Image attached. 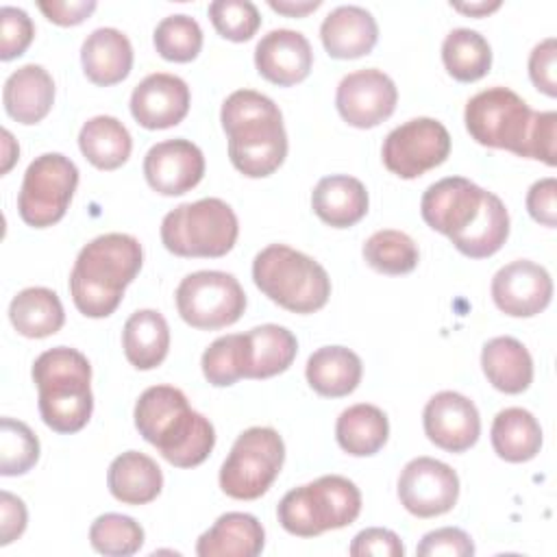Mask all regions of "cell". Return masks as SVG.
<instances>
[{"label":"cell","instance_id":"f35d334b","mask_svg":"<svg viewBox=\"0 0 557 557\" xmlns=\"http://www.w3.org/2000/svg\"><path fill=\"white\" fill-rule=\"evenodd\" d=\"M152 41L165 61L187 63L194 61L202 48V28L191 15H168L157 24Z\"/></svg>","mask_w":557,"mask_h":557},{"label":"cell","instance_id":"7bdbcfd3","mask_svg":"<svg viewBox=\"0 0 557 557\" xmlns=\"http://www.w3.org/2000/svg\"><path fill=\"white\" fill-rule=\"evenodd\" d=\"M416 553L420 557H433V555H446V557H468L474 553V544L470 535L457 527H442L435 531H429Z\"/></svg>","mask_w":557,"mask_h":557},{"label":"cell","instance_id":"52a82bcc","mask_svg":"<svg viewBox=\"0 0 557 557\" xmlns=\"http://www.w3.org/2000/svg\"><path fill=\"white\" fill-rule=\"evenodd\" d=\"M255 285L292 313H313L331 296L326 270L309 255L285 244H270L252 261Z\"/></svg>","mask_w":557,"mask_h":557},{"label":"cell","instance_id":"5bb4252c","mask_svg":"<svg viewBox=\"0 0 557 557\" xmlns=\"http://www.w3.org/2000/svg\"><path fill=\"white\" fill-rule=\"evenodd\" d=\"M459 496L457 472L433 457H416L400 470V505L418 518H435L450 511Z\"/></svg>","mask_w":557,"mask_h":557},{"label":"cell","instance_id":"ac0fdd59","mask_svg":"<svg viewBox=\"0 0 557 557\" xmlns=\"http://www.w3.org/2000/svg\"><path fill=\"white\" fill-rule=\"evenodd\" d=\"M148 185L163 196H181L194 189L205 176V154L189 139H165L144 157Z\"/></svg>","mask_w":557,"mask_h":557},{"label":"cell","instance_id":"f6af8a7d","mask_svg":"<svg viewBox=\"0 0 557 557\" xmlns=\"http://www.w3.org/2000/svg\"><path fill=\"white\" fill-rule=\"evenodd\" d=\"M348 553L352 557H366V555L403 557L405 555V546H403L400 537L394 531L381 529V527H370V529L359 531L352 537V544H350Z\"/></svg>","mask_w":557,"mask_h":557},{"label":"cell","instance_id":"44dd1931","mask_svg":"<svg viewBox=\"0 0 557 557\" xmlns=\"http://www.w3.org/2000/svg\"><path fill=\"white\" fill-rule=\"evenodd\" d=\"M320 37L324 50L333 59H357L374 48L379 26L372 13L363 7L342 4L322 20Z\"/></svg>","mask_w":557,"mask_h":557},{"label":"cell","instance_id":"f546056e","mask_svg":"<svg viewBox=\"0 0 557 557\" xmlns=\"http://www.w3.org/2000/svg\"><path fill=\"white\" fill-rule=\"evenodd\" d=\"M246 335V379H270L285 372L298 352L294 333L278 324H261Z\"/></svg>","mask_w":557,"mask_h":557},{"label":"cell","instance_id":"4316f807","mask_svg":"<svg viewBox=\"0 0 557 557\" xmlns=\"http://www.w3.org/2000/svg\"><path fill=\"white\" fill-rule=\"evenodd\" d=\"M307 383L326 398H342L357 389L363 366L357 352L346 346H322L307 359Z\"/></svg>","mask_w":557,"mask_h":557},{"label":"cell","instance_id":"1f68e13d","mask_svg":"<svg viewBox=\"0 0 557 557\" xmlns=\"http://www.w3.org/2000/svg\"><path fill=\"white\" fill-rule=\"evenodd\" d=\"M389 435V422L376 405L359 403L344 409L335 422V437L342 450L352 457L376 455Z\"/></svg>","mask_w":557,"mask_h":557},{"label":"cell","instance_id":"7a4b0ae2","mask_svg":"<svg viewBox=\"0 0 557 557\" xmlns=\"http://www.w3.org/2000/svg\"><path fill=\"white\" fill-rule=\"evenodd\" d=\"M470 137L490 148H503L518 157L557 163V113L533 111L509 87H490L472 96L463 111Z\"/></svg>","mask_w":557,"mask_h":557},{"label":"cell","instance_id":"8d00e7d4","mask_svg":"<svg viewBox=\"0 0 557 557\" xmlns=\"http://www.w3.org/2000/svg\"><path fill=\"white\" fill-rule=\"evenodd\" d=\"M89 544L109 557H131L144 546V529L131 516L102 513L89 527Z\"/></svg>","mask_w":557,"mask_h":557},{"label":"cell","instance_id":"7402d4cb","mask_svg":"<svg viewBox=\"0 0 557 557\" xmlns=\"http://www.w3.org/2000/svg\"><path fill=\"white\" fill-rule=\"evenodd\" d=\"M2 102L9 113L20 124L41 122L54 102V81L46 67L37 63H26L17 67L4 81Z\"/></svg>","mask_w":557,"mask_h":557},{"label":"cell","instance_id":"3957f363","mask_svg":"<svg viewBox=\"0 0 557 557\" xmlns=\"http://www.w3.org/2000/svg\"><path fill=\"white\" fill-rule=\"evenodd\" d=\"M135 426L176 468L200 466L215 446L213 424L172 385H152L135 403Z\"/></svg>","mask_w":557,"mask_h":557},{"label":"cell","instance_id":"681fc988","mask_svg":"<svg viewBox=\"0 0 557 557\" xmlns=\"http://www.w3.org/2000/svg\"><path fill=\"white\" fill-rule=\"evenodd\" d=\"M270 9L283 13V15H289V17H302L311 11H315L322 2L320 0H302V2H294V0H270L268 2Z\"/></svg>","mask_w":557,"mask_h":557},{"label":"cell","instance_id":"836d02e7","mask_svg":"<svg viewBox=\"0 0 557 557\" xmlns=\"http://www.w3.org/2000/svg\"><path fill=\"white\" fill-rule=\"evenodd\" d=\"M78 146L85 159L98 170H115L128 161L133 139L128 128L113 115L87 120L78 133Z\"/></svg>","mask_w":557,"mask_h":557},{"label":"cell","instance_id":"e0dca14e","mask_svg":"<svg viewBox=\"0 0 557 557\" xmlns=\"http://www.w3.org/2000/svg\"><path fill=\"white\" fill-rule=\"evenodd\" d=\"M422 424L426 437L448 453L468 450L481 435V418L474 403L450 389L437 392L429 398Z\"/></svg>","mask_w":557,"mask_h":557},{"label":"cell","instance_id":"ba28073f","mask_svg":"<svg viewBox=\"0 0 557 557\" xmlns=\"http://www.w3.org/2000/svg\"><path fill=\"white\" fill-rule=\"evenodd\" d=\"M359 511V487L339 474H324L289 490L276 507L281 527L298 537H315L329 529L348 527L357 520Z\"/></svg>","mask_w":557,"mask_h":557},{"label":"cell","instance_id":"4dcf8cb0","mask_svg":"<svg viewBox=\"0 0 557 557\" xmlns=\"http://www.w3.org/2000/svg\"><path fill=\"white\" fill-rule=\"evenodd\" d=\"M9 320L20 335L41 339L61 331L65 313L57 292L48 287H26L13 296Z\"/></svg>","mask_w":557,"mask_h":557},{"label":"cell","instance_id":"d6a6232c","mask_svg":"<svg viewBox=\"0 0 557 557\" xmlns=\"http://www.w3.org/2000/svg\"><path fill=\"white\" fill-rule=\"evenodd\" d=\"M492 446L496 455L511 463L533 459L542 448V429L535 416L522 407H507L492 422Z\"/></svg>","mask_w":557,"mask_h":557},{"label":"cell","instance_id":"d590c367","mask_svg":"<svg viewBox=\"0 0 557 557\" xmlns=\"http://www.w3.org/2000/svg\"><path fill=\"white\" fill-rule=\"evenodd\" d=\"M366 263L381 274H407L418 265L420 252L416 242L396 228L372 233L363 244Z\"/></svg>","mask_w":557,"mask_h":557},{"label":"cell","instance_id":"74e56055","mask_svg":"<svg viewBox=\"0 0 557 557\" xmlns=\"http://www.w3.org/2000/svg\"><path fill=\"white\" fill-rule=\"evenodd\" d=\"M202 374L215 387H228L239 379H246V335L231 333L218 337L202 352Z\"/></svg>","mask_w":557,"mask_h":557},{"label":"cell","instance_id":"f1b7e54d","mask_svg":"<svg viewBox=\"0 0 557 557\" xmlns=\"http://www.w3.org/2000/svg\"><path fill=\"white\" fill-rule=\"evenodd\" d=\"M122 348L131 366L152 370L163 363L170 350V326L154 309L135 311L122 329Z\"/></svg>","mask_w":557,"mask_h":557},{"label":"cell","instance_id":"83f0119b","mask_svg":"<svg viewBox=\"0 0 557 557\" xmlns=\"http://www.w3.org/2000/svg\"><path fill=\"white\" fill-rule=\"evenodd\" d=\"M481 368L487 381L505 394H520L533 381V359L516 337L500 335L485 342Z\"/></svg>","mask_w":557,"mask_h":557},{"label":"cell","instance_id":"ffe728a7","mask_svg":"<svg viewBox=\"0 0 557 557\" xmlns=\"http://www.w3.org/2000/svg\"><path fill=\"white\" fill-rule=\"evenodd\" d=\"M255 65L265 81L278 87L296 85L311 72V44L298 30L274 28L259 39L255 48Z\"/></svg>","mask_w":557,"mask_h":557},{"label":"cell","instance_id":"ab89813d","mask_svg":"<svg viewBox=\"0 0 557 557\" xmlns=\"http://www.w3.org/2000/svg\"><path fill=\"white\" fill-rule=\"evenodd\" d=\"M39 459V440L22 420H0V474H26Z\"/></svg>","mask_w":557,"mask_h":557},{"label":"cell","instance_id":"cb8c5ba5","mask_svg":"<svg viewBox=\"0 0 557 557\" xmlns=\"http://www.w3.org/2000/svg\"><path fill=\"white\" fill-rule=\"evenodd\" d=\"M265 531L261 522L244 511L222 513L196 542L200 557H257L263 550Z\"/></svg>","mask_w":557,"mask_h":557},{"label":"cell","instance_id":"603a6c76","mask_svg":"<svg viewBox=\"0 0 557 557\" xmlns=\"http://www.w3.org/2000/svg\"><path fill=\"white\" fill-rule=\"evenodd\" d=\"M85 76L100 87L122 83L133 67V46L128 37L111 26L96 28L87 35L81 48Z\"/></svg>","mask_w":557,"mask_h":557},{"label":"cell","instance_id":"277c9868","mask_svg":"<svg viewBox=\"0 0 557 557\" xmlns=\"http://www.w3.org/2000/svg\"><path fill=\"white\" fill-rule=\"evenodd\" d=\"M220 122L228 137V159L244 176L263 178L283 165L287 133L272 98L237 89L222 102Z\"/></svg>","mask_w":557,"mask_h":557},{"label":"cell","instance_id":"7dc6e473","mask_svg":"<svg viewBox=\"0 0 557 557\" xmlns=\"http://www.w3.org/2000/svg\"><path fill=\"white\" fill-rule=\"evenodd\" d=\"M28 522L26 505L15 494L2 490L0 492V544L7 546L17 540Z\"/></svg>","mask_w":557,"mask_h":557},{"label":"cell","instance_id":"7c38bea8","mask_svg":"<svg viewBox=\"0 0 557 557\" xmlns=\"http://www.w3.org/2000/svg\"><path fill=\"white\" fill-rule=\"evenodd\" d=\"M178 315L194 329L215 331L235 324L246 309V294L239 281L220 270L187 274L176 287Z\"/></svg>","mask_w":557,"mask_h":557},{"label":"cell","instance_id":"ee69618b","mask_svg":"<svg viewBox=\"0 0 557 557\" xmlns=\"http://www.w3.org/2000/svg\"><path fill=\"white\" fill-rule=\"evenodd\" d=\"M529 76L542 94H546L550 98L557 96V41H555V37H546L531 50Z\"/></svg>","mask_w":557,"mask_h":557},{"label":"cell","instance_id":"8fae6325","mask_svg":"<svg viewBox=\"0 0 557 557\" xmlns=\"http://www.w3.org/2000/svg\"><path fill=\"white\" fill-rule=\"evenodd\" d=\"M78 168L61 152H46L35 157L24 172L17 194L20 218L33 228L57 224L76 191Z\"/></svg>","mask_w":557,"mask_h":557},{"label":"cell","instance_id":"60d3db41","mask_svg":"<svg viewBox=\"0 0 557 557\" xmlns=\"http://www.w3.org/2000/svg\"><path fill=\"white\" fill-rule=\"evenodd\" d=\"M209 20L231 41H248L261 26L259 9L250 0H213L209 4Z\"/></svg>","mask_w":557,"mask_h":557},{"label":"cell","instance_id":"f907efd6","mask_svg":"<svg viewBox=\"0 0 557 557\" xmlns=\"http://www.w3.org/2000/svg\"><path fill=\"white\" fill-rule=\"evenodd\" d=\"M17 154H20V148H17L13 135L7 128H2V168H0L2 174H7L11 170Z\"/></svg>","mask_w":557,"mask_h":557},{"label":"cell","instance_id":"4fadbf2b","mask_svg":"<svg viewBox=\"0 0 557 557\" xmlns=\"http://www.w3.org/2000/svg\"><path fill=\"white\" fill-rule=\"evenodd\" d=\"M450 154V135L446 126L433 117H413L383 141L381 157L385 168L400 178H418L442 165Z\"/></svg>","mask_w":557,"mask_h":557},{"label":"cell","instance_id":"2e32d148","mask_svg":"<svg viewBox=\"0 0 557 557\" xmlns=\"http://www.w3.org/2000/svg\"><path fill=\"white\" fill-rule=\"evenodd\" d=\"M492 298L503 313L531 318L548 307L553 298V278L540 263L518 259L494 274Z\"/></svg>","mask_w":557,"mask_h":557},{"label":"cell","instance_id":"b9f144b4","mask_svg":"<svg viewBox=\"0 0 557 557\" xmlns=\"http://www.w3.org/2000/svg\"><path fill=\"white\" fill-rule=\"evenodd\" d=\"M35 37L33 20L24 9L2 7L0 9V59L11 61L26 52Z\"/></svg>","mask_w":557,"mask_h":557},{"label":"cell","instance_id":"5b68a950","mask_svg":"<svg viewBox=\"0 0 557 557\" xmlns=\"http://www.w3.org/2000/svg\"><path fill=\"white\" fill-rule=\"evenodd\" d=\"M144 263L141 244L126 233H104L85 244L70 272V294L87 318L111 315Z\"/></svg>","mask_w":557,"mask_h":557},{"label":"cell","instance_id":"8992f818","mask_svg":"<svg viewBox=\"0 0 557 557\" xmlns=\"http://www.w3.org/2000/svg\"><path fill=\"white\" fill-rule=\"evenodd\" d=\"M30 374L46 426L57 433H76L89 422L94 411L91 366L83 352L67 346L50 348L35 359Z\"/></svg>","mask_w":557,"mask_h":557},{"label":"cell","instance_id":"e575fe53","mask_svg":"<svg viewBox=\"0 0 557 557\" xmlns=\"http://www.w3.org/2000/svg\"><path fill=\"white\" fill-rule=\"evenodd\" d=\"M446 72L461 83L483 78L492 67V48L487 39L472 28H453L442 44Z\"/></svg>","mask_w":557,"mask_h":557},{"label":"cell","instance_id":"d4e9b609","mask_svg":"<svg viewBox=\"0 0 557 557\" xmlns=\"http://www.w3.org/2000/svg\"><path fill=\"white\" fill-rule=\"evenodd\" d=\"M366 185L348 174H331L318 181L311 191L313 213L333 228H348L368 213Z\"/></svg>","mask_w":557,"mask_h":557},{"label":"cell","instance_id":"c3c4849f","mask_svg":"<svg viewBox=\"0 0 557 557\" xmlns=\"http://www.w3.org/2000/svg\"><path fill=\"white\" fill-rule=\"evenodd\" d=\"M37 7L41 9V13L59 24V26H76L81 24L85 17H89L96 9L94 0H76V2H59V0H39Z\"/></svg>","mask_w":557,"mask_h":557},{"label":"cell","instance_id":"816d5d0a","mask_svg":"<svg viewBox=\"0 0 557 557\" xmlns=\"http://www.w3.org/2000/svg\"><path fill=\"white\" fill-rule=\"evenodd\" d=\"M450 7H453L455 11H461V13H468V15H476V17H481V15H487V13L496 11V9L500 7V2H498V0H496V2H470V4L450 2Z\"/></svg>","mask_w":557,"mask_h":557},{"label":"cell","instance_id":"9a60e30c","mask_svg":"<svg viewBox=\"0 0 557 557\" xmlns=\"http://www.w3.org/2000/svg\"><path fill=\"white\" fill-rule=\"evenodd\" d=\"M396 102L398 89L394 81L376 67L346 74L335 94L339 115L355 128L379 126L394 113Z\"/></svg>","mask_w":557,"mask_h":557},{"label":"cell","instance_id":"30bf717a","mask_svg":"<svg viewBox=\"0 0 557 557\" xmlns=\"http://www.w3.org/2000/svg\"><path fill=\"white\" fill-rule=\"evenodd\" d=\"M285 461L283 437L270 426H250L237 435L220 468V487L237 500L263 496Z\"/></svg>","mask_w":557,"mask_h":557},{"label":"cell","instance_id":"484cf974","mask_svg":"<svg viewBox=\"0 0 557 557\" xmlns=\"http://www.w3.org/2000/svg\"><path fill=\"white\" fill-rule=\"evenodd\" d=\"M107 485L113 498L124 505H146L163 487V474L157 461L139 450L117 455L107 472Z\"/></svg>","mask_w":557,"mask_h":557},{"label":"cell","instance_id":"6da1fadb","mask_svg":"<svg viewBox=\"0 0 557 557\" xmlns=\"http://www.w3.org/2000/svg\"><path fill=\"white\" fill-rule=\"evenodd\" d=\"M420 213L433 231L446 235L470 259L492 257L509 237V213L503 200L463 176L429 185Z\"/></svg>","mask_w":557,"mask_h":557},{"label":"cell","instance_id":"d6986e66","mask_svg":"<svg viewBox=\"0 0 557 557\" xmlns=\"http://www.w3.org/2000/svg\"><path fill=\"white\" fill-rule=\"evenodd\" d=\"M189 100V87L181 76L154 72L133 89L131 113L144 128H170L185 120Z\"/></svg>","mask_w":557,"mask_h":557},{"label":"cell","instance_id":"9c48e42d","mask_svg":"<svg viewBox=\"0 0 557 557\" xmlns=\"http://www.w3.org/2000/svg\"><path fill=\"white\" fill-rule=\"evenodd\" d=\"M237 235V215L220 198L183 202L161 222V242L176 257H224L233 250Z\"/></svg>","mask_w":557,"mask_h":557},{"label":"cell","instance_id":"bcb514c9","mask_svg":"<svg viewBox=\"0 0 557 557\" xmlns=\"http://www.w3.org/2000/svg\"><path fill=\"white\" fill-rule=\"evenodd\" d=\"M555 196H557V181L553 176L540 178L529 187L527 194V211L529 215L553 228L557 224V205H555Z\"/></svg>","mask_w":557,"mask_h":557}]
</instances>
